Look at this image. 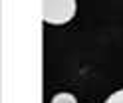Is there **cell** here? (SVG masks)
<instances>
[{"instance_id":"obj_3","label":"cell","mask_w":123,"mask_h":103,"mask_svg":"<svg viewBox=\"0 0 123 103\" xmlns=\"http://www.w3.org/2000/svg\"><path fill=\"white\" fill-rule=\"evenodd\" d=\"M105 103H123V89L111 93L109 97H107V101H105Z\"/></svg>"},{"instance_id":"obj_1","label":"cell","mask_w":123,"mask_h":103,"mask_svg":"<svg viewBox=\"0 0 123 103\" xmlns=\"http://www.w3.org/2000/svg\"><path fill=\"white\" fill-rule=\"evenodd\" d=\"M75 16V0H42V18L46 24H66Z\"/></svg>"},{"instance_id":"obj_2","label":"cell","mask_w":123,"mask_h":103,"mask_svg":"<svg viewBox=\"0 0 123 103\" xmlns=\"http://www.w3.org/2000/svg\"><path fill=\"white\" fill-rule=\"evenodd\" d=\"M52 103H78V99L72 93H58V95H54Z\"/></svg>"}]
</instances>
